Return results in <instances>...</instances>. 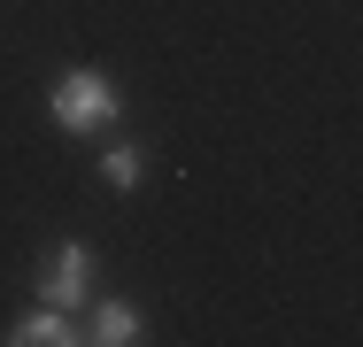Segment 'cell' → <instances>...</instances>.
Returning a JSON list of instances; mask_svg holds the SVG:
<instances>
[{
	"mask_svg": "<svg viewBox=\"0 0 363 347\" xmlns=\"http://www.w3.org/2000/svg\"><path fill=\"white\" fill-rule=\"evenodd\" d=\"M140 147H108V154H101V178H108V186H124V193H132V186H140Z\"/></svg>",
	"mask_w": 363,
	"mask_h": 347,
	"instance_id": "5b68a950",
	"label": "cell"
},
{
	"mask_svg": "<svg viewBox=\"0 0 363 347\" xmlns=\"http://www.w3.org/2000/svg\"><path fill=\"white\" fill-rule=\"evenodd\" d=\"M85 285H93V247H85V239H62V247H47V255H39V301L77 309V301H85Z\"/></svg>",
	"mask_w": 363,
	"mask_h": 347,
	"instance_id": "7a4b0ae2",
	"label": "cell"
},
{
	"mask_svg": "<svg viewBox=\"0 0 363 347\" xmlns=\"http://www.w3.org/2000/svg\"><path fill=\"white\" fill-rule=\"evenodd\" d=\"M47 108H55V124H62V132H108V124H116V108H124V93H116L101 69H62V77H55V93H47Z\"/></svg>",
	"mask_w": 363,
	"mask_h": 347,
	"instance_id": "6da1fadb",
	"label": "cell"
},
{
	"mask_svg": "<svg viewBox=\"0 0 363 347\" xmlns=\"http://www.w3.org/2000/svg\"><path fill=\"white\" fill-rule=\"evenodd\" d=\"M8 340H16V347H70V340H85V332H70V309H55V301H47V309H39V317H23Z\"/></svg>",
	"mask_w": 363,
	"mask_h": 347,
	"instance_id": "3957f363",
	"label": "cell"
},
{
	"mask_svg": "<svg viewBox=\"0 0 363 347\" xmlns=\"http://www.w3.org/2000/svg\"><path fill=\"white\" fill-rule=\"evenodd\" d=\"M93 340H101V347L147 340V332H140V309H132V301H101V309H93Z\"/></svg>",
	"mask_w": 363,
	"mask_h": 347,
	"instance_id": "277c9868",
	"label": "cell"
}]
</instances>
